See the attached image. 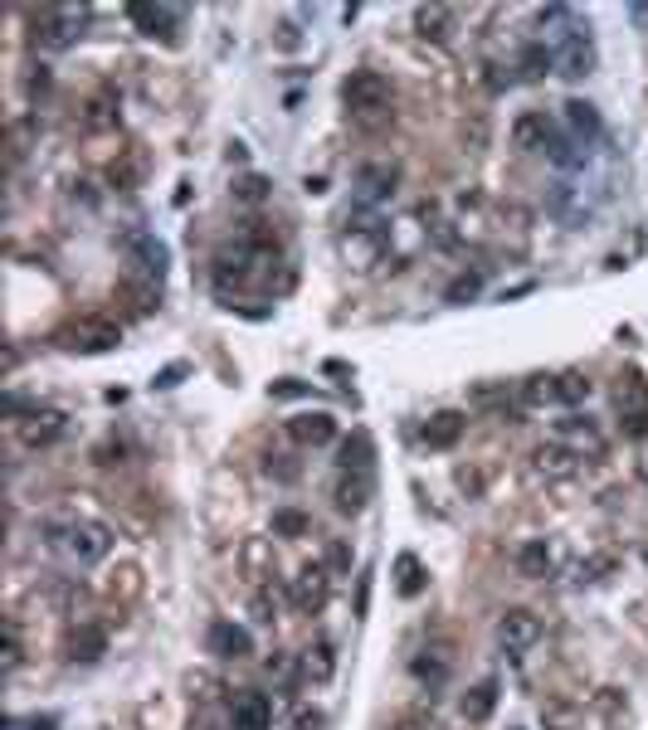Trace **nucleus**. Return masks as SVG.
I'll return each mask as SVG.
<instances>
[{
  "mask_svg": "<svg viewBox=\"0 0 648 730\" xmlns=\"http://www.w3.org/2000/svg\"><path fill=\"white\" fill-rule=\"evenodd\" d=\"M83 122H88V127H113V122H117L113 103H108V98H93V103H88V112H83Z\"/></svg>",
  "mask_w": 648,
  "mask_h": 730,
  "instance_id": "nucleus-37",
  "label": "nucleus"
},
{
  "mask_svg": "<svg viewBox=\"0 0 648 730\" xmlns=\"http://www.w3.org/2000/svg\"><path fill=\"white\" fill-rule=\"evenodd\" d=\"M288 434L298 438L303 448H322V443L337 438V419H332L327 409H317V414H298V419H288Z\"/></svg>",
  "mask_w": 648,
  "mask_h": 730,
  "instance_id": "nucleus-14",
  "label": "nucleus"
},
{
  "mask_svg": "<svg viewBox=\"0 0 648 730\" xmlns=\"http://www.w3.org/2000/svg\"><path fill=\"white\" fill-rule=\"evenodd\" d=\"M83 35V10H44L35 20V39L44 49H69Z\"/></svg>",
  "mask_w": 648,
  "mask_h": 730,
  "instance_id": "nucleus-7",
  "label": "nucleus"
},
{
  "mask_svg": "<svg viewBox=\"0 0 648 730\" xmlns=\"http://www.w3.org/2000/svg\"><path fill=\"white\" fill-rule=\"evenodd\" d=\"M556 400L561 404H585L590 400V375H580V370L556 375Z\"/></svg>",
  "mask_w": 648,
  "mask_h": 730,
  "instance_id": "nucleus-29",
  "label": "nucleus"
},
{
  "mask_svg": "<svg viewBox=\"0 0 648 730\" xmlns=\"http://www.w3.org/2000/svg\"><path fill=\"white\" fill-rule=\"evenodd\" d=\"M69 662H98V657L108 653V633L103 628H93V623H83V628H74L69 633Z\"/></svg>",
  "mask_w": 648,
  "mask_h": 730,
  "instance_id": "nucleus-22",
  "label": "nucleus"
},
{
  "mask_svg": "<svg viewBox=\"0 0 648 730\" xmlns=\"http://www.w3.org/2000/svg\"><path fill=\"white\" fill-rule=\"evenodd\" d=\"M614 404H619L624 419L639 414V409H648V380L639 375V370H624V375L614 380Z\"/></svg>",
  "mask_w": 648,
  "mask_h": 730,
  "instance_id": "nucleus-21",
  "label": "nucleus"
},
{
  "mask_svg": "<svg viewBox=\"0 0 648 730\" xmlns=\"http://www.w3.org/2000/svg\"><path fill=\"white\" fill-rule=\"evenodd\" d=\"M614 565H619L614 555H590V560H580V580H605Z\"/></svg>",
  "mask_w": 648,
  "mask_h": 730,
  "instance_id": "nucleus-38",
  "label": "nucleus"
},
{
  "mask_svg": "<svg viewBox=\"0 0 648 730\" xmlns=\"http://www.w3.org/2000/svg\"><path fill=\"white\" fill-rule=\"evenodd\" d=\"M395 575H400V594H405V599H415V594H424V565L420 560H415V555H400V560H395Z\"/></svg>",
  "mask_w": 648,
  "mask_h": 730,
  "instance_id": "nucleus-30",
  "label": "nucleus"
},
{
  "mask_svg": "<svg viewBox=\"0 0 648 730\" xmlns=\"http://www.w3.org/2000/svg\"><path fill=\"white\" fill-rule=\"evenodd\" d=\"M127 258H132L152 283H161V273H166V244H161L156 234H132V239H127Z\"/></svg>",
  "mask_w": 648,
  "mask_h": 730,
  "instance_id": "nucleus-16",
  "label": "nucleus"
},
{
  "mask_svg": "<svg viewBox=\"0 0 648 730\" xmlns=\"http://www.w3.org/2000/svg\"><path fill=\"white\" fill-rule=\"evenodd\" d=\"M415 677L429 682V687H439V682L449 677V662H444V657H415Z\"/></svg>",
  "mask_w": 648,
  "mask_h": 730,
  "instance_id": "nucleus-36",
  "label": "nucleus"
},
{
  "mask_svg": "<svg viewBox=\"0 0 648 730\" xmlns=\"http://www.w3.org/2000/svg\"><path fill=\"white\" fill-rule=\"evenodd\" d=\"M342 468H356V473H366L371 468V438L356 434L342 443Z\"/></svg>",
  "mask_w": 648,
  "mask_h": 730,
  "instance_id": "nucleus-33",
  "label": "nucleus"
},
{
  "mask_svg": "<svg viewBox=\"0 0 648 730\" xmlns=\"http://www.w3.org/2000/svg\"><path fill=\"white\" fill-rule=\"evenodd\" d=\"M366 502H371V477L366 473H351L337 482V511L356 516V511H366Z\"/></svg>",
  "mask_w": 648,
  "mask_h": 730,
  "instance_id": "nucleus-24",
  "label": "nucleus"
},
{
  "mask_svg": "<svg viewBox=\"0 0 648 730\" xmlns=\"http://www.w3.org/2000/svg\"><path fill=\"white\" fill-rule=\"evenodd\" d=\"M342 98H346V108H351V117H361V122H381V117H390L395 88H390V78H385V73L356 69L342 83Z\"/></svg>",
  "mask_w": 648,
  "mask_h": 730,
  "instance_id": "nucleus-2",
  "label": "nucleus"
},
{
  "mask_svg": "<svg viewBox=\"0 0 648 730\" xmlns=\"http://www.w3.org/2000/svg\"><path fill=\"white\" fill-rule=\"evenodd\" d=\"M541 726L546 730H580V711L566 701H546L541 706Z\"/></svg>",
  "mask_w": 648,
  "mask_h": 730,
  "instance_id": "nucleus-31",
  "label": "nucleus"
},
{
  "mask_svg": "<svg viewBox=\"0 0 648 730\" xmlns=\"http://www.w3.org/2000/svg\"><path fill=\"white\" fill-rule=\"evenodd\" d=\"M551 122H546V112H522L517 122H512V146L517 151H546L551 146Z\"/></svg>",
  "mask_w": 648,
  "mask_h": 730,
  "instance_id": "nucleus-18",
  "label": "nucleus"
},
{
  "mask_svg": "<svg viewBox=\"0 0 648 730\" xmlns=\"http://www.w3.org/2000/svg\"><path fill=\"white\" fill-rule=\"evenodd\" d=\"M644 565H648V546H644Z\"/></svg>",
  "mask_w": 648,
  "mask_h": 730,
  "instance_id": "nucleus-46",
  "label": "nucleus"
},
{
  "mask_svg": "<svg viewBox=\"0 0 648 730\" xmlns=\"http://www.w3.org/2000/svg\"><path fill=\"white\" fill-rule=\"evenodd\" d=\"M551 64H556V54H551L546 44H527V49H522V59H517V69H522V78H527V83L546 78V73H551Z\"/></svg>",
  "mask_w": 648,
  "mask_h": 730,
  "instance_id": "nucleus-27",
  "label": "nucleus"
},
{
  "mask_svg": "<svg viewBox=\"0 0 648 730\" xmlns=\"http://www.w3.org/2000/svg\"><path fill=\"white\" fill-rule=\"evenodd\" d=\"M532 468L541 477H551V482H561V477H575V468H580V458H575L566 443H541L532 453Z\"/></svg>",
  "mask_w": 648,
  "mask_h": 730,
  "instance_id": "nucleus-17",
  "label": "nucleus"
},
{
  "mask_svg": "<svg viewBox=\"0 0 648 730\" xmlns=\"http://www.w3.org/2000/svg\"><path fill=\"white\" fill-rule=\"evenodd\" d=\"M566 127H571V142H580L585 151H590V142H600V132H605V122H600L595 103H580V98L566 103Z\"/></svg>",
  "mask_w": 648,
  "mask_h": 730,
  "instance_id": "nucleus-19",
  "label": "nucleus"
},
{
  "mask_svg": "<svg viewBox=\"0 0 648 730\" xmlns=\"http://www.w3.org/2000/svg\"><path fill=\"white\" fill-rule=\"evenodd\" d=\"M478 292H483V273H463V278H454V283L444 288V297H449V302H473Z\"/></svg>",
  "mask_w": 648,
  "mask_h": 730,
  "instance_id": "nucleus-35",
  "label": "nucleus"
},
{
  "mask_svg": "<svg viewBox=\"0 0 648 730\" xmlns=\"http://www.w3.org/2000/svg\"><path fill=\"white\" fill-rule=\"evenodd\" d=\"M181 375H186V365H166L152 385H156V390H171V385H181Z\"/></svg>",
  "mask_w": 648,
  "mask_h": 730,
  "instance_id": "nucleus-43",
  "label": "nucleus"
},
{
  "mask_svg": "<svg viewBox=\"0 0 648 730\" xmlns=\"http://www.w3.org/2000/svg\"><path fill=\"white\" fill-rule=\"evenodd\" d=\"M268 395H273V400H298V395H312V390H307V385H298V380H278Z\"/></svg>",
  "mask_w": 648,
  "mask_h": 730,
  "instance_id": "nucleus-42",
  "label": "nucleus"
},
{
  "mask_svg": "<svg viewBox=\"0 0 648 730\" xmlns=\"http://www.w3.org/2000/svg\"><path fill=\"white\" fill-rule=\"evenodd\" d=\"M551 565H556V555L546 541H527V546L517 550V570L527 575V580H546L551 575Z\"/></svg>",
  "mask_w": 648,
  "mask_h": 730,
  "instance_id": "nucleus-25",
  "label": "nucleus"
},
{
  "mask_svg": "<svg viewBox=\"0 0 648 730\" xmlns=\"http://www.w3.org/2000/svg\"><path fill=\"white\" fill-rule=\"evenodd\" d=\"M137 25H142V35H161V39H176V20H181V10L176 5H147V0H137L132 10H127Z\"/></svg>",
  "mask_w": 648,
  "mask_h": 730,
  "instance_id": "nucleus-13",
  "label": "nucleus"
},
{
  "mask_svg": "<svg viewBox=\"0 0 648 730\" xmlns=\"http://www.w3.org/2000/svg\"><path fill=\"white\" fill-rule=\"evenodd\" d=\"M298 730H322V711H303V716H298Z\"/></svg>",
  "mask_w": 648,
  "mask_h": 730,
  "instance_id": "nucleus-45",
  "label": "nucleus"
},
{
  "mask_svg": "<svg viewBox=\"0 0 648 730\" xmlns=\"http://www.w3.org/2000/svg\"><path fill=\"white\" fill-rule=\"evenodd\" d=\"M395 185H400V166H390V161H371V166H361V176H356V205H385L390 195H395Z\"/></svg>",
  "mask_w": 648,
  "mask_h": 730,
  "instance_id": "nucleus-6",
  "label": "nucleus"
},
{
  "mask_svg": "<svg viewBox=\"0 0 648 730\" xmlns=\"http://www.w3.org/2000/svg\"><path fill=\"white\" fill-rule=\"evenodd\" d=\"M556 400V375H532L527 385H522V404H551Z\"/></svg>",
  "mask_w": 648,
  "mask_h": 730,
  "instance_id": "nucleus-34",
  "label": "nucleus"
},
{
  "mask_svg": "<svg viewBox=\"0 0 648 730\" xmlns=\"http://www.w3.org/2000/svg\"><path fill=\"white\" fill-rule=\"evenodd\" d=\"M10 730H59L49 716H35V721H10Z\"/></svg>",
  "mask_w": 648,
  "mask_h": 730,
  "instance_id": "nucleus-44",
  "label": "nucleus"
},
{
  "mask_svg": "<svg viewBox=\"0 0 648 730\" xmlns=\"http://www.w3.org/2000/svg\"><path fill=\"white\" fill-rule=\"evenodd\" d=\"M64 429H69V419H64L59 409H30V414L20 419V438H25L30 448H49Z\"/></svg>",
  "mask_w": 648,
  "mask_h": 730,
  "instance_id": "nucleus-11",
  "label": "nucleus"
},
{
  "mask_svg": "<svg viewBox=\"0 0 648 730\" xmlns=\"http://www.w3.org/2000/svg\"><path fill=\"white\" fill-rule=\"evenodd\" d=\"M463 429H468V414H458V409H439V414H429L424 419V443L429 448H454L458 438H463Z\"/></svg>",
  "mask_w": 648,
  "mask_h": 730,
  "instance_id": "nucleus-15",
  "label": "nucleus"
},
{
  "mask_svg": "<svg viewBox=\"0 0 648 730\" xmlns=\"http://www.w3.org/2000/svg\"><path fill=\"white\" fill-rule=\"evenodd\" d=\"M20 633H15V623H10V633H5V672H15L20 667Z\"/></svg>",
  "mask_w": 648,
  "mask_h": 730,
  "instance_id": "nucleus-40",
  "label": "nucleus"
},
{
  "mask_svg": "<svg viewBox=\"0 0 648 730\" xmlns=\"http://www.w3.org/2000/svg\"><path fill=\"white\" fill-rule=\"evenodd\" d=\"M556 438L571 448L575 458H600V448H605V438H600V429L590 424V419H556Z\"/></svg>",
  "mask_w": 648,
  "mask_h": 730,
  "instance_id": "nucleus-12",
  "label": "nucleus"
},
{
  "mask_svg": "<svg viewBox=\"0 0 648 730\" xmlns=\"http://www.w3.org/2000/svg\"><path fill=\"white\" fill-rule=\"evenodd\" d=\"M54 341H59L64 351H78V356H103V351H117L122 331H117V322H108V317H78V322H69Z\"/></svg>",
  "mask_w": 648,
  "mask_h": 730,
  "instance_id": "nucleus-3",
  "label": "nucleus"
},
{
  "mask_svg": "<svg viewBox=\"0 0 648 730\" xmlns=\"http://www.w3.org/2000/svg\"><path fill=\"white\" fill-rule=\"evenodd\" d=\"M312 531V521H307V511H273V536H288V541H298V536H307Z\"/></svg>",
  "mask_w": 648,
  "mask_h": 730,
  "instance_id": "nucleus-32",
  "label": "nucleus"
},
{
  "mask_svg": "<svg viewBox=\"0 0 648 730\" xmlns=\"http://www.w3.org/2000/svg\"><path fill=\"white\" fill-rule=\"evenodd\" d=\"M381 249H385L381 219H361L356 229H346L342 234V258L351 263V268H371V263H381Z\"/></svg>",
  "mask_w": 648,
  "mask_h": 730,
  "instance_id": "nucleus-4",
  "label": "nucleus"
},
{
  "mask_svg": "<svg viewBox=\"0 0 648 730\" xmlns=\"http://www.w3.org/2000/svg\"><path fill=\"white\" fill-rule=\"evenodd\" d=\"M536 638H541V619H536L532 609H507V614L497 619V643H502L507 653L532 648Z\"/></svg>",
  "mask_w": 648,
  "mask_h": 730,
  "instance_id": "nucleus-9",
  "label": "nucleus"
},
{
  "mask_svg": "<svg viewBox=\"0 0 648 730\" xmlns=\"http://www.w3.org/2000/svg\"><path fill=\"white\" fill-rule=\"evenodd\" d=\"M234 195L254 205V200H264V195H268V181H264V176H244V181H234Z\"/></svg>",
  "mask_w": 648,
  "mask_h": 730,
  "instance_id": "nucleus-39",
  "label": "nucleus"
},
{
  "mask_svg": "<svg viewBox=\"0 0 648 730\" xmlns=\"http://www.w3.org/2000/svg\"><path fill=\"white\" fill-rule=\"evenodd\" d=\"M210 653L220 657H249L254 653V638H249V628H239V623H210Z\"/></svg>",
  "mask_w": 648,
  "mask_h": 730,
  "instance_id": "nucleus-20",
  "label": "nucleus"
},
{
  "mask_svg": "<svg viewBox=\"0 0 648 730\" xmlns=\"http://www.w3.org/2000/svg\"><path fill=\"white\" fill-rule=\"evenodd\" d=\"M337 672V653L327 648V643H317V648H307L303 653V677H312V682H327Z\"/></svg>",
  "mask_w": 648,
  "mask_h": 730,
  "instance_id": "nucleus-28",
  "label": "nucleus"
},
{
  "mask_svg": "<svg viewBox=\"0 0 648 730\" xmlns=\"http://www.w3.org/2000/svg\"><path fill=\"white\" fill-rule=\"evenodd\" d=\"M619 429L629 438H648V409H639V414H629V419H619Z\"/></svg>",
  "mask_w": 648,
  "mask_h": 730,
  "instance_id": "nucleus-41",
  "label": "nucleus"
},
{
  "mask_svg": "<svg viewBox=\"0 0 648 730\" xmlns=\"http://www.w3.org/2000/svg\"><path fill=\"white\" fill-rule=\"evenodd\" d=\"M497 706V682L488 677V682H478V687H468L463 692V701H458V711H463V721H488Z\"/></svg>",
  "mask_w": 648,
  "mask_h": 730,
  "instance_id": "nucleus-23",
  "label": "nucleus"
},
{
  "mask_svg": "<svg viewBox=\"0 0 648 730\" xmlns=\"http://www.w3.org/2000/svg\"><path fill=\"white\" fill-rule=\"evenodd\" d=\"M229 721H234V730H268L273 726V701L264 692H234Z\"/></svg>",
  "mask_w": 648,
  "mask_h": 730,
  "instance_id": "nucleus-10",
  "label": "nucleus"
},
{
  "mask_svg": "<svg viewBox=\"0 0 648 730\" xmlns=\"http://www.w3.org/2000/svg\"><path fill=\"white\" fill-rule=\"evenodd\" d=\"M551 54H556V69H561V78H585V73L595 69V39L585 35V25H580L571 39H561Z\"/></svg>",
  "mask_w": 648,
  "mask_h": 730,
  "instance_id": "nucleus-8",
  "label": "nucleus"
},
{
  "mask_svg": "<svg viewBox=\"0 0 648 730\" xmlns=\"http://www.w3.org/2000/svg\"><path fill=\"white\" fill-rule=\"evenodd\" d=\"M327 594H332V575H327V565H303L293 584H288V599H293V609H303V614H317L322 604H327Z\"/></svg>",
  "mask_w": 648,
  "mask_h": 730,
  "instance_id": "nucleus-5",
  "label": "nucleus"
},
{
  "mask_svg": "<svg viewBox=\"0 0 648 730\" xmlns=\"http://www.w3.org/2000/svg\"><path fill=\"white\" fill-rule=\"evenodd\" d=\"M415 25H420L424 39H449L454 35V10H444V5H420V10H415Z\"/></svg>",
  "mask_w": 648,
  "mask_h": 730,
  "instance_id": "nucleus-26",
  "label": "nucleus"
},
{
  "mask_svg": "<svg viewBox=\"0 0 648 730\" xmlns=\"http://www.w3.org/2000/svg\"><path fill=\"white\" fill-rule=\"evenodd\" d=\"M44 541L59 550L69 565H98L113 550L108 526H98V521H49L44 526Z\"/></svg>",
  "mask_w": 648,
  "mask_h": 730,
  "instance_id": "nucleus-1",
  "label": "nucleus"
}]
</instances>
